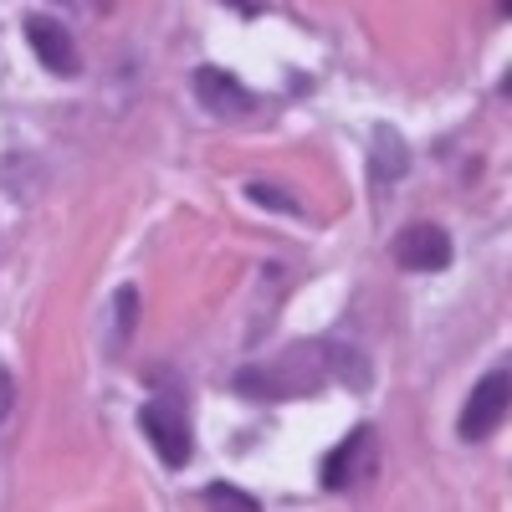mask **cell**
Returning <instances> with one entry per match:
<instances>
[{"label":"cell","mask_w":512,"mask_h":512,"mask_svg":"<svg viewBox=\"0 0 512 512\" xmlns=\"http://www.w3.org/2000/svg\"><path fill=\"white\" fill-rule=\"evenodd\" d=\"M205 502H226V507L256 512V497H251V492H236V487H205Z\"/></svg>","instance_id":"obj_10"},{"label":"cell","mask_w":512,"mask_h":512,"mask_svg":"<svg viewBox=\"0 0 512 512\" xmlns=\"http://www.w3.org/2000/svg\"><path fill=\"white\" fill-rule=\"evenodd\" d=\"M11 410H16V379H11L6 364H0V425L11 420Z\"/></svg>","instance_id":"obj_11"},{"label":"cell","mask_w":512,"mask_h":512,"mask_svg":"<svg viewBox=\"0 0 512 512\" xmlns=\"http://www.w3.org/2000/svg\"><path fill=\"white\" fill-rule=\"evenodd\" d=\"M369 472H374V431H369V425H359L354 436H344L323 456V472L318 477H323L328 492H344V487H359Z\"/></svg>","instance_id":"obj_2"},{"label":"cell","mask_w":512,"mask_h":512,"mask_svg":"<svg viewBox=\"0 0 512 512\" xmlns=\"http://www.w3.org/2000/svg\"><path fill=\"white\" fill-rule=\"evenodd\" d=\"M236 6H241L246 16H256V11H262V6H256V0H236Z\"/></svg>","instance_id":"obj_12"},{"label":"cell","mask_w":512,"mask_h":512,"mask_svg":"<svg viewBox=\"0 0 512 512\" xmlns=\"http://www.w3.org/2000/svg\"><path fill=\"white\" fill-rule=\"evenodd\" d=\"M405 144H400V134H390V128H379L374 134V180L384 185V180H400L405 175Z\"/></svg>","instance_id":"obj_7"},{"label":"cell","mask_w":512,"mask_h":512,"mask_svg":"<svg viewBox=\"0 0 512 512\" xmlns=\"http://www.w3.org/2000/svg\"><path fill=\"white\" fill-rule=\"evenodd\" d=\"M246 195H251L256 205H272V210H282V216H297V200H287V195H282V190H272V185H251Z\"/></svg>","instance_id":"obj_9"},{"label":"cell","mask_w":512,"mask_h":512,"mask_svg":"<svg viewBox=\"0 0 512 512\" xmlns=\"http://www.w3.org/2000/svg\"><path fill=\"white\" fill-rule=\"evenodd\" d=\"M195 98H200V108L221 113V118H236V113L251 108L246 82H241L236 72H226V67H210V62L195 67Z\"/></svg>","instance_id":"obj_6"},{"label":"cell","mask_w":512,"mask_h":512,"mask_svg":"<svg viewBox=\"0 0 512 512\" xmlns=\"http://www.w3.org/2000/svg\"><path fill=\"white\" fill-rule=\"evenodd\" d=\"M26 41H31L36 62L47 67V72H57V77H77V72H82L77 41L62 31V21H52V16H26Z\"/></svg>","instance_id":"obj_5"},{"label":"cell","mask_w":512,"mask_h":512,"mask_svg":"<svg viewBox=\"0 0 512 512\" xmlns=\"http://www.w3.org/2000/svg\"><path fill=\"white\" fill-rule=\"evenodd\" d=\"M395 262L405 272H446L451 267V236L431 221H420V226H405L395 236Z\"/></svg>","instance_id":"obj_4"},{"label":"cell","mask_w":512,"mask_h":512,"mask_svg":"<svg viewBox=\"0 0 512 512\" xmlns=\"http://www.w3.org/2000/svg\"><path fill=\"white\" fill-rule=\"evenodd\" d=\"M134 323H139V287H118L113 292V344H128Z\"/></svg>","instance_id":"obj_8"},{"label":"cell","mask_w":512,"mask_h":512,"mask_svg":"<svg viewBox=\"0 0 512 512\" xmlns=\"http://www.w3.org/2000/svg\"><path fill=\"white\" fill-rule=\"evenodd\" d=\"M507 405H512V374L507 369L482 374V384L472 390V400H466V410L456 420V436L461 441H487L497 425L507 420Z\"/></svg>","instance_id":"obj_1"},{"label":"cell","mask_w":512,"mask_h":512,"mask_svg":"<svg viewBox=\"0 0 512 512\" xmlns=\"http://www.w3.org/2000/svg\"><path fill=\"white\" fill-rule=\"evenodd\" d=\"M139 425H144V436H149V446L159 451V461L169 466V472H180V466L195 456V446H190V425L169 410L164 400H149L144 410H139Z\"/></svg>","instance_id":"obj_3"}]
</instances>
